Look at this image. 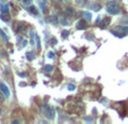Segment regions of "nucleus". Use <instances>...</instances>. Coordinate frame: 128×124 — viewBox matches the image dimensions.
I'll use <instances>...</instances> for the list:
<instances>
[{"mask_svg": "<svg viewBox=\"0 0 128 124\" xmlns=\"http://www.w3.org/2000/svg\"><path fill=\"white\" fill-rule=\"evenodd\" d=\"M43 1H44V2H46V3H47V0H43Z\"/></svg>", "mask_w": 128, "mask_h": 124, "instance_id": "23", "label": "nucleus"}, {"mask_svg": "<svg viewBox=\"0 0 128 124\" xmlns=\"http://www.w3.org/2000/svg\"><path fill=\"white\" fill-rule=\"evenodd\" d=\"M0 33H1V29H0Z\"/></svg>", "mask_w": 128, "mask_h": 124, "instance_id": "24", "label": "nucleus"}, {"mask_svg": "<svg viewBox=\"0 0 128 124\" xmlns=\"http://www.w3.org/2000/svg\"><path fill=\"white\" fill-rule=\"evenodd\" d=\"M109 23H110V18L109 17H105V18L101 21L100 26H101V28H104V27H107V25H109Z\"/></svg>", "mask_w": 128, "mask_h": 124, "instance_id": "6", "label": "nucleus"}, {"mask_svg": "<svg viewBox=\"0 0 128 124\" xmlns=\"http://www.w3.org/2000/svg\"><path fill=\"white\" fill-rule=\"evenodd\" d=\"M1 19H2V20H6V21H8L9 19H10V17H9L8 15H5V14H2V16H1Z\"/></svg>", "mask_w": 128, "mask_h": 124, "instance_id": "14", "label": "nucleus"}, {"mask_svg": "<svg viewBox=\"0 0 128 124\" xmlns=\"http://www.w3.org/2000/svg\"><path fill=\"white\" fill-rule=\"evenodd\" d=\"M107 11L110 14V15H117L119 13V6H118L117 2L115 1H110L107 5Z\"/></svg>", "mask_w": 128, "mask_h": 124, "instance_id": "2", "label": "nucleus"}, {"mask_svg": "<svg viewBox=\"0 0 128 124\" xmlns=\"http://www.w3.org/2000/svg\"><path fill=\"white\" fill-rule=\"evenodd\" d=\"M0 112H1V111H0Z\"/></svg>", "mask_w": 128, "mask_h": 124, "instance_id": "25", "label": "nucleus"}, {"mask_svg": "<svg viewBox=\"0 0 128 124\" xmlns=\"http://www.w3.org/2000/svg\"><path fill=\"white\" fill-rule=\"evenodd\" d=\"M68 34H69V32H68V31H62V33H61V36H62V38H67V36H68Z\"/></svg>", "mask_w": 128, "mask_h": 124, "instance_id": "15", "label": "nucleus"}, {"mask_svg": "<svg viewBox=\"0 0 128 124\" xmlns=\"http://www.w3.org/2000/svg\"><path fill=\"white\" fill-rule=\"evenodd\" d=\"M74 13H75L74 9L70 8V7H66V8H65V14H66L67 16H73Z\"/></svg>", "mask_w": 128, "mask_h": 124, "instance_id": "7", "label": "nucleus"}, {"mask_svg": "<svg viewBox=\"0 0 128 124\" xmlns=\"http://www.w3.org/2000/svg\"><path fill=\"white\" fill-rule=\"evenodd\" d=\"M0 9H1V13L2 14H6L7 11H8V7H7L6 5H1L0 6Z\"/></svg>", "mask_w": 128, "mask_h": 124, "instance_id": "11", "label": "nucleus"}, {"mask_svg": "<svg viewBox=\"0 0 128 124\" xmlns=\"http://www.w3.org/2000/svg\"><path fill=\"white\" fill-rule=\"evenodd\" d=\"M29 11H31L33 15H35V16L39 15V10H37V8L35 7V6H31V7H29Z\"/></svg>", "mask_w": 128, "mask_h": 124, "instance_id": "9", "label": "nucleus"}, {"mask_svg": "<svg viewBox=\"0 0 128 124\" xmlns=\"http://www.w3.org/2000/svg\"><path fill=\"white\" fill-rule=\"evenodd\" d=\"M26 58H27V60H29V61H32V60H34V58H35V54L33 52H26Z\"/></svg>", "mask_w": 128, "mask_h": 124, "instance_id": "10", "label": "nucleus"}, {"mask_svg": "<svg viewBox=\"0 0 128 124\" xmlns=\"http://www.w3.org/2000/svg\"><path fill=\"white\" fill-rule=\"evenodd\" d=\"M50 44L51 45H56L57 44V40H56V38H51V40H50Z\"/></svg>", "mask_w": 128, "mask_h": 124, "instance_id": "17", "label": "nucleus"}, {"mask_svg": "<svg viewBox=\"0 0 128 124\" xmlns=\"http://www.w3.org/2000/svg\"><path fill=\"white\" fill-rule=\"evenodd\" d=\"M82 15L84 16V18L87 19V20H91V19H92V14L88 13V11H83Z\"/></svg>", "mask_w": 128, "mask_h": 124, "instance_id": "8", "label": "nucleus"}, {"mask_svg": "<svg viewBox=\"0 0 128 124\" xmlns=\"http://www.w3.org/2000/svg\"><path fill=\"white\" fill-rule=\"evenodd\" d=\"M13 123H19V121H17V120H14Z\"/></svg>", "mask_w": 128, "mask_h": 124, "instance_id": "22", "label": "nucleus"}, {"mask_svg": "<svg viewBox=\"0 0 128 124\" xmlns=\"http://www.w3.org/2000/svg\"><path fill=\"white\" fill-rule=\"evenodd\" d=\"M90 9H92V10H94V11H99L100 9H101V5L100 3H98V2H93V3H91L90 5V7H88Z\"/></svg>", "mask_w": 128, "mask_h": 124, "instance_id": "5", "label": "nucleus"}, {"mask_svg": "<svg viewBox=\"0 0 128 124\" xmlns=\"http://www.w3.org/2000/svg\"><path fill=\"white\" fill-rule=\"evenodd\" d=\"M34 38H35V33L33 31H31V45H34Z\"/></svg>", "mask_w": 128, "mask_h": 124, "instance_id": "12", "label": "nucleus"}, {"mask_svg": "<svg viewBox=\"0 0 128 124\" xmlns=\"http://www.w3.org/2000/svg\"><path fill=\"white\" fill-rule=\"evenodd\" d=\"M52 1H54V2H60V1H62V0H52Z\"/></svg>", "mask_w": 128, "mask_h": 124, "instance_id": "21", "label": "nucleus"}, {"mask_svg": "<svg viewBox=\"0 0 128 124\" xmlns=\"http://www.w3.org/2000/svg\"><path fill=\"white\" fill-rule=\"evenodd\" d=\"M0 90H1V92L3 94V96L6 98L10 97V90H9V88L7 87V85L5 82H0Z\"/></svg>", "mask_w": 128, "mask_h": 124, "instance_id": "3", "label": "nucleus"}, {"mask_svg": "<svg viewBox=\"0 0 128 124\" xmlns=\"http://www.w3.org/2000/svg\"><path fill=\"white\" fill-rule=\"evenodd\" d=\"M43 113H44V116H46L48 120H53L54 117H56V111H54V108L49 106V105L44 106Z\"/></svg>", "mask_w": 128, "mask_h": 124, "instance_id": "1", "label": "nucleus"}, {"mask_svg": "<svg viewBox=\"0 0 128 124\" xmlns=\"http://www.w3.org/2000/svg\"><path fill=\"white\" fill-rule=\"evenodd\" d=\"M68 90H70V91H72V90H75L74 85H68Z\"/></svg>", "mask_w": 128, "mask_h": 124, "instance_id": "18", "label": "nucleus"}, {"mask_svg": "<svg viewBox=\"0 0 128 124\" xmlns=\"http://www.w3.org/2000/svg\"><path fill=\"white\" fill-rule=\"evenodd\" d=\"M76 28H77V29H85V28H87V23H86L85 19H80V20H78L77 25H76Z\"/></svg>", "mask_w": 128, "mask_h": 124, "instance_id": "4", "label": "nucleus"}, {"mask_svg": "<svg viewBox=\"0 0 128 124\" xmlns=\"http://www.w3.org/2000/svg\"><path fill=\"white\" fill-rule=\"evenodd\" d=\"M27 44V41H23V42H22V45L21 46H19V49H22V48H24L25 45Z\"/></svg>", "mask_w": 128, "mask_h": 124, "instance_id": "19", "label": "nucleus"}, {"mask_svg": "<svg viewBox=\"0 0 128 124\" xmlns=\"http://www.w3.org/2000/svg\"><path fill=\"white\" fill-rule=\"evenodd\" d=\"M48 56H49V58H53V53H52V52H50V53H49V54H48Z\"/></svg>", "mask_w": 128, "mask_h": 124, "instance_id": "20", "label": "nucleus"}, {"mask_svg": "<svg viewBox=\"0 0 128 124\" xmlns=\"http://www.w3.org/2000/svg\"><path fill=\"white\" fill-rule=\"evenodd\" d=\"M52 69H53V67H52V66H49V64H48V66H44L43 70H44V71H47V72H50Z\"/></svg>", "mask_w": 128, "mask_h": 124, "instance_id": "13", "label": "nucleus"}, {"mask_svg": "<svg viewBox=\"0 0 128 124\" xmlns=\"http://www.w3.org/2000/svg\"><path fill=\"white\" fill-rule=\"evenodd\" d=\"M21 1H23V2H24V5L29 6V5H31V3H32V1H33V0H21Z\"/></svg>", "mask_w": 128, "mask_h": 124, "instance_id": "16", "label": "nucleus"}]
</instances>
